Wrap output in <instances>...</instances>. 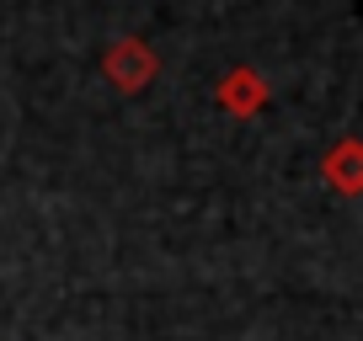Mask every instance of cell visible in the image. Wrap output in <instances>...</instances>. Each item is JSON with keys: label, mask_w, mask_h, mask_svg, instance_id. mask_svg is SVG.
Wrapping results in <instances>:
<instances>
[{"label": "cell", "mask_w": 363, "mask_h": 341, "mask_svg": "<svg viewBox=\"0 0 363 341\" xmlns=\"http://www.w3.org/2000/svg\"><path fill=\"white\" fill-rule=\"evenodd\" d=\"M107 75L118 80V91H139V86L155 75V54H150L139 37H123V43L107 54Z\"/></svg>", "instance_id": "cell-1"}, {"label": "cell", "mask_w": 363, "mask_h": 341, "mask_svg": "<svg viewBox=\"0 0 363 341\" xmlns=\"http://www.w3.org/2000/svg\"><path fill=\"white\" fill-rule=\"evenodd\" d=\"M326 170H331V182H337V192H358V144H342Z\"/></svg>", "instance_id": "cell-2"}, {"label": "cell", "mask_w": 363, "mask_h": 341, "mask_svg": "<svg viewBox=\"0 0 363 341\" xmlns=\"http://www.w3.org/2000/svg\"><path fill=\"white\" fill-rule=\"evenodd\" d=\"M225 86H230V91H225V102H230V107H257V102H262V91H251V86H257L251 75H230Z\"/></svg>", "instance_id": "cell-3"}]
</instances>
